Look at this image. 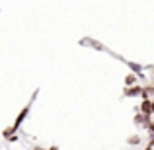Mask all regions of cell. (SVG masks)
<instances>
[{"instance_id":"7c38bea8","label":"cell","mask_w":154,"mask_h":150,"mask_svg":"<svg viewBox=\"0 0 154 150\" xmlns=\"http://www.w3.org/2000/svg\"><path fill=\"white\" fill-rule=\"evenodd\" d=\"M47 150H59V148H57V146H49V148H47Z\"/></svg>"},{"instance_id":"30bf717a","label":"cell","mask_w":154,"mask_h":150,"mask_svg":"<svg viewBox=\"0 0 154 150\" xmlns=\"http://www.w3.org/2000/svg\"><path fill=\"white\" fill-rule=\"evenodd\" d=\"M6 140H8V142H18V135H12L10 139H6Z\"/></svg>"},{"instance_id":"5b68a950","label":"cell","mask_w":154,"mask_h":150,"mask_svg":"<svg viewBox=\"0 0 154 150\" xmlns=\"http://www.w3.org/2000/svg\"><path fill=\"white\" fill-rule=\"evenodd\" d=\"M133 123H135L137 127H146V125L150 123V119H146V117H143L140 113H137V115H135V119H133Z\"/></svg>"},{"instance_id":"8fae6325","label":"cell","mask_w":154,"mask_h":150,"mask_svg":"<svg viewBox=\"0 0 154 150\" xmlns=\"http://www.w3.org/2000/svg\"><path fill=\"white\" fill-rule=\"evenodd\" d=\"M33 150H47V148H43V146H35Z\"/></svg>"},{"instance_id":"52a82bcc","label":"cell","mask_w":154,"mask_h":150,"mask_svg":"<svg viewBox=\"0 0 154 150\" xmlns=\"http://www.w3.org/2000/svg\"><path fill=\"white\" fill-rule=\"evenodd\" d=\"M154 92L152 86H143V92H140V98L143 99H150V94Z\"/></svg>"},{"instance_id":"9c48e42d","label":"cell","mask_w":154,"mask_h":150,"mask_svg":"<svg viewBox=\"0 0 154 150\" xmlns=\"http://www.w3.org/2000/svg\"><path fill=\"white\" fill-rule=\"evenodd\" d=\"M82 43H90V47H94V49H100V51H105V47L102 45V43H98V41H94V39H84Z\"/></svg>"},{"instance_id":"ba28073f","label":"cell","mask_w":154,"mask_h":150,"mask_svg":"<svg viewBox=\"0 0 154 150\" xmlns=\"http://www.w3.org/2000/svg\"><path fill=\"white\" fill-rule=\"evenodd\" d=\"M140 142H143V139H140L139 135H133V136L127 139V144H131V146H137V144H140Z\"/></svg>"},{"instance_id":"7a4b0ae2","label":"cell","mask_w":154,"mask_h":150,"mask_svg":"<svg viewBox=\"0 0 154 150\" xmlns=\"http://www.w3.org/2000/svg\"><path fill=\"white\" fill-rule=\"evenodd\" d=\"M135 109H137V113H140L143 117L150 119L152 113H154V103H152V99H143V101H140V105H139V107H135Z\"/></svg>"},{"instance_id":"6da1fadb","label":"cell","mask_w":154,"mask_h":150,"mask_svg":"<svg viewBox=\"0 0 154 150\" xmlns=\"http://www.w3.org/2000/svg\"><path fill=\"white\" fill-rule=\"evenodd\" d=\"M29 109H31V101H29V103H27L26 107L22 109V111L18 113V117H16L14 125H10V127H12V131H14V135H16V133H18V129H20V127H22V125H23V121L27 119V115H29Z\"/></svg>"},{"instance_id":"3957f363","label":"cell","mask_w":154,"mask_h":150,"mask_svg":"<svg viewBox=\"0 0 154 150\" xmlns=\"http://www.w3.org/2000/svg\"><path fill=\"white\" fill-rule=\"evenodd\" d=\"M119 60H121L123 64H127L129 68H131V74H135L137 78H143V76H144V74H143V66H140L139 63H133V60H127V59H123V57H119Z\"/></svg>"},{"instance_id":"8992f818","label":"cell","mask_w":154,"mask_h":150,"mask_svg":"<svg viewBox=\"0 0 154 150\" xmlns=\"http://www.w3.org/2000/svg\"><path fill=\"white\" fill-rule=\"evenodd\" d=\"M135 84H139V78H137L135 74H127L125 76V88H131V86H135Z\"/></svg>"},{"instance_id":"277c9868","label":"cell","mask_w":154,"mask_h":150,"mask_svg":"<svg viewBox=\"0 0 154 150\" xmlns=\"http://www.w3.org/2000/svg\"><path fill=\"white\" fill-rule=\"evenodd\" d=\"M140 92H143V86H140V84H135V86L123 90V98H139Z\"/></svg>"}]
</instances>
